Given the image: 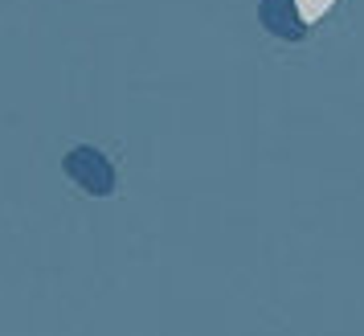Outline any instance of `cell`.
Returning a JSON list of instances; mask_svg holds the SVG:
<instances>
[{
    "instance_id": "obj_1",
    "label": "cell",
    "mask_w": 364,
    "mask_h": 336,
    "mask_svg": "<svg viewBox=\"0 0 364 336\" xmlns=\"http://www.w3.org/2000/svg\"><path fill=\"white\" fill-rule=\"evenodd\" d=\"M66 177L90 197H111L115 193V168L99 148H70L66 152Z\"/></svg>"
},
{
    "instance_id": "obj_2",
    "label": "cell",
    "mask_w": 364,
    "mask_h": 336,
    "mask_svg": "<svg viewBox=\"0 0 364 336\" xmlns=\"http://www.w3.org/2000/svg\"><path fill=\"white\" fill-rule=\"evenodd\" d=\"M258 21L266 25V33L282 37V41H303L307 33V17L299 0H258Z\"/></svg>"
},
{
    "instance_id": "obj_3",
    "label": "cell",
    "mask_w": 364,
    "mask_h": 336,
    "mask_svg": "<svg viewBox=\"0 0 364 336\" xmlns=\"http://www.w3.org/2000/svg\"><path fill=\"white\" fill-rule=\"evenodd\" d=\"M331 4H336V0H299V9H303V17L307 21H319Z\"/></svg>"
}]
</instances>
